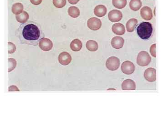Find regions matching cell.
Segmentation results:
<instances>
[{
  "label": "cell",
  "mask_w": 164,
  "mask_h": 123,
  "mask_svg": "<svg viewBox=\"0 0 164 123\" xmlns=\"http://www.w3.org/2000/svg\"><path fill=\"white\" fill-rule=\"evenodd\" d=\"M40 35V30L35 25L33 24L27 25L23 29V36L27 40H37L39 39Z\"/></svg>",
  "instance_id": "cell-1"
},
{
  "label": "cell",
  "mask_w": 164,
  "mask_h": 123,
  "mask_svg": "<svg viewBox=\"0 0 164 123\" xmlns=\"http://www.w3.org/2000/svg\"><path fill=\"white\" fill-rule=\"evenodd\" d=\"M137 32L139 37L142 39H148L152 34V25L149 22H143L137 27Z\"/></svg>",
  "instance_id": "cell-2"
},
{
  "label": "cell",
  "mask_w": 164,
  "mask_h": 123,
  "mask_svg": "<svg viewBox=\"0 0 164 123\" xmlns=\"http://www.w3.org/2000/svg\"><path fill=\"white\" fill-rule=\"evenodd\" d=\"M152 61V58L147 52L143 51L139 52L137 58V63L141 66L148 65Z\"/></svg>",
  "instance_id": "cell-3"
},
{
  "label": "cell",
  "mask_w": 164,
  "mask_h": 123,
  "mask_svg": "<svg viewBox=\"0 0 164 123\" xmlns=\"http://www.w3.org/2000/svg\"><path fill=\"white\" fill-rule=\"evenodd\" d=\"M107 68L111 71H115L118 69L120 66V60L116 57H110L107 60L106 63Z\"/></svg>",
  "instance_id": "cell-4"
},
{
  "label": "cell",
  "mask_w": 164,
  "mask_h": 123,
  "mask_svg": "<svg viewBox=\"0 0 164 123\" xmlns=\"http://www.w3.org/2000/svg\"><path fill=\"white\" fill-rule=\"evenodd\" d=\"M87 26L88 28L93 31L99 30L102 26L101 20L96 17L89 18L87 22Z\"/></svg>",
  "instance_id": "cell-5"
},
{
  "label": "cell",
  "mask_w": 164,
  "mask_h": 123,
  "mask_svg": "<svg viewBox=\"0 0 164 123\" xmlns=\"http://www.w3.org/2000/svg\"><path fill=\"white\" fill-rule=\"evenodd\" d=\"M121 70L125 74H131L135 70V66L132 62L126 61L122 63Z\"/></svg>",
  "instance_id": "cell-6"
},
{
  "label": "cell",
  "mask_w": 164,
  "mask_h": 123,
  "mask_svg": "<svg viewBox=\"0 0 164 123\" xmlns=\"http://www.w3.org/2000/svg\"><path fill=\"white\" fill-rule=\"evenodd\" d=\"M144 76L148 82H155L156 80V69L152 67L147 68L144 71Z\"/></svg>",
  "instance_id": "cell-7"
},
{
  "label": "cell",
  "mask_w": 164,
  "mask_h": 123,
  "mask_svg": "<svg viewBox=\"0 0 164 123\" xmlns=\"http://www.w3.org/2000/svg\"><path fill=\"white\" fill-rule=\"evenodd\" d=\"M39 46L43 51H49L52 49L53 43L49 39L42 38L39 41Z\"/></svg>",
  "instance_id": "cell-8"
},
{
  "label": "cell",
  "mask_w": 164,
  "mask_h": 123,
  "mask_svg": "<svg viewBox=\"0 0 164 123\" xmlns=\"http://www.w3.org/2000/svg\"><path fill=\"white\" fill-rule=\"evenodd\" d=\"M122 17L123 15L122 13L119 10H111L108 14L109 19L113 23L119 22L122 19Z\"/></svg>",
  "instance_id": "cell-9"
},
{
  "label": "cell",
  "mask_w": 164,
  "mask_h": 123,
  "mask_svg": "<svg viewBox=\"0 0 164 123\" xmlns=\"http://www.w3.org/2000/svg\"><path fill=\"white\" fill-rule=\"evenodd\" d=\"M58 60L61 64L66 66L71 63L72 57L70 53L66 52H63L60 53L58 57Z\"/></svg>",
  "instance_id": "cell-10"
},
{
  "label": "cell",
  "mask_w": 164,
  "mask_h": 123,
  "mask_svg": "<svg viewBox=\"0 0 164 123\" xmlns=\"http://www.w3.org/2000/svg\"><path fill=\"white\" fill-rule=\"evenodd\" d=\"M141 15L144 20H151L153 18L152 10L149 6H144L141 9Z\"/></svg>",
  "instance_id": "cell-11"
},
{
  "label": "cell",
  "mask_w": 164,
  "mask_h": 123,
  "mask_svg": "<svg viewBox=\"0 0 164 123\" xmlns=\"http://www.w3.org/2000/svg\"><path fill=\"white\" fill-rule=\"evenodd\" d=\"M124 40L123 38L119 36L114 37L111 40V45L114 49H119L123 48Z\"/></svg>",
  "instance_id": "cell-12"
},
{
  "label": "cell",
  "mask_w": 164,
  "mask_h": 123,
  "mask_svg": "<svg viewBox=\"0 0 164 123\" xmlns=\"http://www.w3.org/2000/svg\"><path fill=\"white\" fill-rule=\"evenodd\" d=\"M121 87L123 90H135L136 89V85L133 80L128 79L123 81Z\"/></svg>",
  "instance_id": "cell-13"
},
{
  "label": "cell",
  "mask_w": 164,
  "mask_h": 123,
  "mask_svg": "<svg viewBox=\"0 0 164 123\" xmlns=\"http://www.w3.org/2000/svg\"><path fill=\"white\" fill-rule=\"evenodd\" d=\"M107 11V10L105 6L103 5H99L95 7L94 13L98 17H103L106 14Z\"/></svg>",
  "instance_id": "cell-14"
},
{
  "label": "cell",
  "mask_w": 164,
  "mask_h": 123,
  "mask_svg": "<svg viewBox=\"0 0 164 123\" xmlns=\"http://www.w3.org/2000/svg\"><path fill=\"white\" fill-rule=\"evenodd\" d=\"M113 33L116 35H123L125 32V27L124 25L120 23L115 24L112 27Z\"/></svg>",
  "instance_id": "cell-15"
},
{
  "label": "cell",
  "mask_w": 164,
  "mask_h": 123,
  "mask_svg": "<svg viewBox=\"0 0 164 123\" xmlns=\"http://www.w3.org/2000/svg\"><path fill=\"white\" fill-rule=\"evenodd\" d=\"M70 46L72 50L74 52H78L81 49L83 44L80 40L78 39H75L71 42Z\"/></svg>",
  "instance_id": "cell-16"
},
{
  "label": "cell",
  "mask_w": 164,
  "mask_h": 123,
  "mask_svg": "<svg viewBox=\"0 0 164 123\" xmlns=\"http://www.w3.org/2000/svg\"><path fill=\"white\" fill-rule=\"evenodd\" d=\"M138 24V21L135 18H131L130 19L126 24L127 31L129 32H132L134 31L135 27Z\"/></svg>",
  "instance_id": "cell-17"
},
{
  "label": "cell",
  "mask_w": 164,
  "mask_h": 123,
  "mask_svg": "<svg viewBox=\"0 0 164 123\" xmlns=\"http://www.w3.org/2000/svg\"><path fill=\"white\" fill-rule=\"evenodd\" d=\"M129 5L131 10L133 11H137L141 7L142 2L141 0H131Z\"/></svg>",
  "instance_id": "cell-18"
},
{
  "label": "cell",
  "mask_w": 164,
  "mask_h": 123,
  "mask_svg": "<svg viewBox=\"0 0 164 123\" xmlns=\"http://www.w3.org/2000/svg\"><path fill=\"white\" fill-rule=\"evenodd\" d=\"M16 18L17 22L21 24H25L29 18V15L25 11H23L20 14L16 15Z\"/></svg>",
  "instance_id": "cell-19"
},
{
  "label": "cell",
  "mask_w": 164,
  "mask_h": 123,
  "mask_svg": "<svg viewBox=\"0 0 164 123\" xmlns=\"http://www.w3.org/2000/svg\"><path fill=\"white\" fill-rule=\"evenodd\" d=\"M87 49L91 52L96 51L98 49V44L96 42L92 40H88L86 44Z\"/></svg>",
  "instance_id": "cell-20"
},
{
  "label": "cell",
  "mask_w": 164,
  "mask_h": 123,
  "mask_svg": "<svg viewBox=\"0 0 164 123\" xmlns=\"http://www.w3.org/2000/svg\"><path fill=\"white\" fill-rule=\"evenodd\" d=\"M69 15L73 18H77L80 15V11L78 7L72 6L68 9Z\"/></svg>",
  "instance_id": "cell-21"
},
{
  "label": "cell",
  "mask_w": 164,
  "mask_h": 123,
  "mask_svg": "<svg viewBox=\"0 0 164 123\" xmlns=\"http://www.w3.org/2000/svg\"><path fill=\"white\" fill-rule=\"evenodd\" d=\"M12 10V12L14 14H20L23 12V5L21 3H16L13 5Z\"/></svg>",
  "instance_id": "cell-22"
},
{
  "label": "cell",
  "mask_w": 164,
  "mask_h": 123,
  "mask_svg": "<svg viewBox=\"0 0 164 123\" xmlns=\"http://www.w3.org/2000/svg\"><path fill=\"white\" fill-rule=\"evenodd\" d=\"M127 3V0H112L113 5L117 9H123L126 6Z\"/></svg>",
  "instance_id": "cell-23"
},
{
  "label": "cell",
  "mask_w": 164,
  "mask_h": 123,
  "mask_svg": "<svg viewBox=\"0 0 164 123\" xmlns=\"http://www.w3.org/2000/svg\"><path fill=\"white\" fill-rule=\"evenodd\" d=\"M53 5L57 8H62L66 4V0H53Z\"/></svg>",
  "instance_id": "cell-24"
},
{
  "label": "cell",
  "mask_w": 164,
  "mask_h": 123,
  "mask_svg": "<svg viewBox=\"0 0 164 123\" xmlns=\"http://www.w3.org/2000/svg\"><path fill=\"white\" fill-rule=\"evenodd\" d=\"M8 64H9V68L8 72H10L13 70L16 66V61L13 59H8Z\"/></svg>",
  "instance_id": "cell-25"
},
{
  "label": "cell",
  "mask_w": 164,
  "mask_h": 123,
  "mask_svg": "<svg viewBox=\"0 0 164 123\" xmlns=\"http://www.w3.org/2000/svg\"><path fill=\"white\" fill-rule=\"evenodd\" d=\"M8 53H13L16 50V47L12 42H8Z\"/></svg>",
  "instance_id": "cell-26"
},
{
  "label": "cell",
  "mask_w": 164,
  "mask_h": 123,
  "mask_svg": "<svg viewBox=\"0 0 164 123\" xmlns=\"http://www.w3.org/2000/svg\"><path fill=\"white\" fill-rule=\"evenodd\" d=\"M156 45L155 43L152 45L151 48H150V52H151V55L154 58H156Z\"/></svg>",
  "instance_id": "cell-27"
},
{
  "label": "cell",
  "mask_w": 164,
  "mask_h": 123,
  "mask_svg": "<svg viewBox=\"0 0 164 123\" xmlns=\"http://www.w3.org/2000/svg\"><path fill=\"white\" fill-rule=\"evenodd\" d=\"M9 91H19V89L16 86L12 85L9 87Z\"/></svg>",
  "instance_id": "cell-28"
},
{
  "label": "cell",
  "mask_w": 164,
  "mask_h": 123,
  "mask_svg": "<svg viewBox=\"0 0 164 123\" xmlns=\"http://www.w3.org/2000/svg\"><path fill=\"white\" fill-rule=\"evenodd\" d=\"M42 1V0H30V2L34 5H38L41 3Z\"/></svg>",
  "instance_id": "cell-29"
},
{
  "label": "cell",
  "mask_w": 164,
  "mask_h": 123,
  "mask_svg": "<svg viewBox=\"0 0 164 123\" xmlns=\"http://www.w3.org/2000/svg\"><path fill=\"white\" fill-rule=\"evenodd\" d=\"M80 0H68V2L70 3L71 4L74 5L77 4Z\"/></svg>",
  "instance_id": "cell-30"
}]
</instances>
